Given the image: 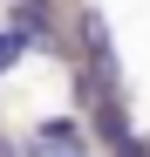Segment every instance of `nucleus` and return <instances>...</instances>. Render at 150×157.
Wrapping results in <instances>:
<instances>
[{
	"mask_svg": "<svg viewBox=\"0 0 150 157\" xmlns=\"http://www.w3.org/2000/svg\"><path fill=\"white\" fill-rule=\"evenodd\" d=\"M75 41H82L89 68H96V75L116 89V41H109V21L96 14V7H75Z\"/></svg>",
	"mask_w": 150,
	"mask_h": 157,
	"instance_id": "nucleus-1",
	"label": "nucleus"
},
{
	"mask_svg": "<svg viewBox=\"0 0 150 157\" xmlns=\"http://www.w3.org/2000/svg\"><path fill=\"white\" fill-rule=\"evenodd\" d=\"M96 137H103L109 150H116L123 137H137V130H130V123H123V102H116V89H109L103 102H96Z\"/></svg>",
	"mask_w": 150,
	"mask_h": 157,
	"instance_id": "nucleus-2",
	"label": "nucleus"
},
{
	"mask_svg": "<svg viewBox=\"0 0 150 157\" xmlns=\"http://www.w3.org/2000/svg\"><path fill=\"white\" fill-rule=\"evenodd\" d=\"M34 137H41V144H55V150H82V130H75V123H41Z\"/></svg>",
	"mask_w": 150,
	"mask_h": 157,
	"instance_id": "nucleus-3",
	"label": "nucleus"
},
{
	"mask_svg": "<svg viewBox=\"0 0 150 157\" xmlns=\"http://www.w3.org/2000/svg\"><path fill=\"white\" fill-rule=\"evenodd\" d=\"M21 48H28V41H21V34H14V28H0V75H7V68H14V62H21Z\"/></svg>",
	"mask_w": 150,
	"mask_h": 157,
	"instance_id": "nucleus-4",
	"label": "nucleus"
},
{
	"mask_svg": "<svg viewBox=\"0 0 150 157\" xmlns=\"http://www.w3.org/2000/svg\"><path fill=\"white\" fill-rule=\"evenodd\" d=\"M116 157H150V144H143V137H123V144H116Z\"/></svg>",
	"mask_w": 150,
	"mask_h": 157,
	"instance_id": "nucleus-5",
	"label": "nucleus"
},
{
	"mask_svg": "<svg viewBox=\"0 0 150 157\" xmlns=\"http://www.w3.org/2000/svg\"><path fill=\"white\" fill-rule=\"evenodd\" d=\"M0 157H14V144H7V137H0Z\"/></svg>",
	"mask_w": 150,
	"mask_h": 157,
	"instance_id": "nucleus-6",
	"label": "nucleus"
},
{
	"mask_svg": "<svg viewBox=\"0 0 150 157\" xmlns=\"http://www.w3.org/2000/svg\"><path fill=\"white\" fill-rule=\"evenodd\" d=\"M34 7H48V0H34Z\"/></svg>",
	"mask_w": 150,
	"mask_h": 157,
	"instance_id": "nucleus-7",
	"label": "nucleus"
}]
</instances>
